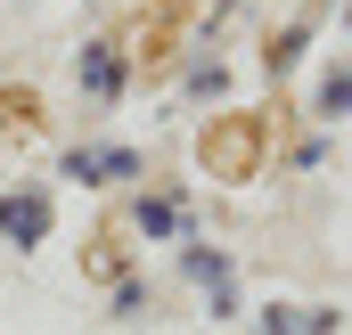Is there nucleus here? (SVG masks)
I'll list each match as a JSON object with an SVG mask.
<instances>
[{
  "label": "nucleus",
  "instance_id": "obj_1",
  "mask_svg": "<svg viewBox=\"0 0 352 335\" xmlns=\"http://www.w3.org/2000/svg\"><path fill=\"white\" fill-rule=\"evenodd\" d=\"M254 164H263V123L254 115H221L205 131V172L213 180H254Z\"/></svg>",
  "mask_w": 352,
  "mask_h": 335
},
{
  "label": "nucleus",
  "instance_id": "obj_2",
  "mask_svg": "<svg viewBox=\"0 0 352 335\" xmlns=\"http://www.w3.org/2000/svg\"><path fill=\"white\" fill-rule=\"evenodd\" d=\"M0 229H8V238H41V229H50V205H41V196H25V205H0Z\"/></svg>",
  "mask_w": 352,
  "mask_h": 335
},
{
  "label": "nucleus",
  "instance_id": "obj_3",
  "mask_svg": "<svg viewBox=\"0 0 352 335\" xmlns=\"http://www.w3.org/2000/svg\"><path fill=\"white\" fill-rule=\"evenodd\" d=\"M33 123H41L33 90H0V131H33Z\"/></svg>",
  "mask_w": 352,
  "mask_h": 335
},
{
  "label": "nucleus",
  "instance_id": "obj_4",
  "mask_svg": "<svg viewBox=\"0 0 352 335\" xmlns=\"http://www.w3.org/2000/svg\"><path fill=\"white\" fill-rule=\"evenodd\" d=\"M328 106H336V115L352 106V74H336V82H328Z\"/></svg>",
  "mask_w": 352,
  "mask_h": 335
}]
</instances>
